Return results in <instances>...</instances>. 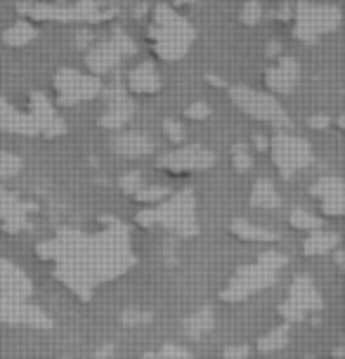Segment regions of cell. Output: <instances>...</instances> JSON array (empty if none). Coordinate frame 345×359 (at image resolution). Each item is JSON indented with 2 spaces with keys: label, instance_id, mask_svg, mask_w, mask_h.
<instances>
[{
  "label": "cell",
  "instance_id": "83f0119b",
  "mask_svg": "<svg viewBox=\"0 0 345 359\" xmlns=\"http://www.w3.org/2000/svg\"><path fill=\"white\" fill-rule=\"evenodd\" d=\"M286 345H289V324H282V326H274V329L270 333H265V336L258 338V352H263V355H267V352H279L284 350Z\"/></svg>",
  "mask_w": 345,
  "mask_h": 359
},
{
  "label": "cell",
  "instance_id": "30bf717a",
  "mask_svg": "<svg viewBox=\"0 0 345 359\" xmlns=\"http://www.w3.org/2000/svg\"><path fill=\"white\" fill-rule=\"evenodd\" d=\"M137 53V43L123 29H114L111 38L100 41L86 50V67L95 76H104L119 67L123 57Z\"/></svg>",
  "mask_w": 345,
  "mask_h": 359
},
{
  "label": "cell",
  "instance_id": "5bb4252c",
  "mask_svg": "<svg viewBox=\"0 0 345 359\" xmlns=\"http://www.w3.org/2000/svg\"><path fill=\"white\" fill-rule=\"evenodd\" d=\"M102 100H104V111L100 116V126L104 130L116 133L130 123L133 114H135V102L123 86L114 83L109 88H102Z\"/></svg>",
  "mask_w": 345,
  "mask_h": 359
},
{
  "label": "cell",
  "instance_id": "f1b7e54d",
  "mask_svg": "<svg viewBox=\"0 0 345 359\" xmlns=\"http://www.w3.org/2000/svg\"><path fill=\"white\" fill-rule=\"evenodd\" d=\"M170 191L172 189L165 187V184H140V187L130 194V198L135 203H140V206H151V203H156L168 196Z\"/></svg>",
  "mask_w": 345,
  "mask_h": 359
},
{
  "label": "cell",
  "instance_id": "7bdbcfd3",
  "mask_svg": "<svg viewBox=\"0 0 345 359\" xmlns=\"http://www.w3.org/2000/svg\"><path fill=\"white\" fill-rule=\"evenodd\" d=\"M90 38H93V36H90V31H79V34H76V48L83 50L88 43H90Z\"/></svg>",
  "mask_w": 345,
  "mask_h": 359
},
{
  "label": "cell",
  "instance_id": "f6af8a7d",
  "mask_svg": "<svg viewBox=\"0 0 345 359\" xmlns=\"http://www.w3.org/2000/svg\"><path fill=\"white\" fill-rule=\"evenodd\" d=\"M253 142H255V147H258L260 151H267V137H263V135H255Z\"/></svg>",
  "mask_w": 345,
  "mask_h": 359
},
{
  "label": "cell",
  "instance_id": "b9f144b4",
  "mask_svg": "<svg viewBox=\"0 0 345 359\" xmlns=\"http://www.w3.org/2000/svg\"><path fill=\"white\" fill-rule=\"evenodd\" d=\"M265 55L272 57V60H277V57L282 55V45H279L277 41H270V43H267V48H265Z\"/></svg>",
  "mask_w": 345,
  "mask_h": 359
},
{
  "label": "cell",
  "instance_id": "2e32d148",
  "mask_svg": "<svg viewBox=\"0 0 345 359\" xmlns=\"http://www.w3.org/2000/svg\"><path fill=\"white\" fill-rule=\"evenodd\" d=\"M29 111L34 114L41 137L53 140V137H62V135L67 133V123H64V118L57 114V107L41 93V90H34V93L29 95Z\"/></svg>",
  "mask_w": 345,
  "mask_h": 359
},
{
  "label": "cell",
  "instance_id": "ee69618b",
  "mask_svg": "<svg viewBox=\"0 0 345 359\" xmlns=\"http://www.w3.org/2000/svg\"><path fill=\"white\" fill-rule=\"evenodd\" d=\"M274 17L282 19V22H286V19L291 17V8H289V5H282V8H279L277 12H274Z\"/></svg>",
  "mask_w": 345,
  "mask_h": 359
},
{
  "label": "cell",
  "instance_id": "4316f807",
  "mask_svg": "<svg viewBox=\"0 0 345 359\" xmlns=\"http://www.w3.org/2000/svg\"><path fill=\"white\" fill-rule=\"evenodd\" d=\"M0 38H3V43L8 45V48H24V45H29L36 38V29L29 19H19V22L5 29Z\"/></svg>",
  "mask_w": 345,
  "mask_h": 359
},
{
  "label": "cell",
  "instance_id": "277c9868",
  "mask_svg": "<svg viewBox=\"0 0 345 359\" xmlns=\"http://www.w3.org/2000/svg\"><path fill=\"white\" fill-rule=\"evenodd\" d=\"M227 97L241 114H246L248 118L258 121V123L274 126V128H289L291 130L293 121L289 116V111H286L282 107V102L274 97L270 90H255L248 86H229Z\"/></svg>",
  "mask_w": 345,
  "mask_h": 359
},
{
  "label": "cell",
  "instance_id": "ba28073f",
  "mask_svg": "<svg viewBox=\"0 0 345 359\" xmlns=\"http://www.w3.org/2000/svg\"><path fill=\"white\" fill-rule=\"evenodd\" d=\"M277 277L279 269L265 265L260 260L251 262V265H241L220 291V300L222 303H244L255 293L270 288L277 281Z\"/></svg>",
  "mask_w": 345,
  "mask_h": 359
},
{
  "label": "cell",
  "instance_id": "8fae6325",
  "mask_svg": "<svg viewBox=\"0 0 345 359\" xmlns=\"http://www.w3.org/2000/svg\"><path fill=\"white\" fill-rule=\"evenodd\" d=\"M322 307L324 300L322 293L317 291L315 279L308 277V274H298V277H293L289 286V296L279 305V314H282L286 324H293V322H303L305 314L319 312Z\"/></svg>",
  "mask_w": 345,
  "mask_h": 359
},
{
  "label": "cell",
  "instance_id": "44dd1931",
  "mask_svg": "<svg viewBox=\"0 0 345 359\" xmlns=\"http://www.w3.org/2000/svg\"><path fill=\"white\" fill-rule=\"evenodd\" d=\"M0 133H15V135H27V137H34L38 135V126L34 114L24 111V109H17L10 100L0 97Z\"/></svg>",
  "mask_w": 345,
  "mask_h": 359
},
{
  "label": "cell",
  "instance_id": "4dcf8cb0",
  "mask_svg": "<svg viewBox=\"0 0 345 359\" xmlns=\"http://www.w3.org/2000/svg\"><path fill=\"white\" fill-rule=\"evenodd\" d=\"M229 161H232L236 172H248L253 168V156H251V147L244 142H236L229 149Z\"/></svg>",
  "mask_w": 345,
  "mask_h": 359
},
{
  "label": "cell",
  "instance_id": "60d3db41",
  "mask_svg": "<svg viewBox=\"0 0 345 359\" xmlns=\"http://www.w3.org/2000/svg\"><path fill=\"white\" fill-rule=\"evenodd\" d=\"M251 355V345H239V348H225L222 357H248Z\"/></svg>",
  "mask_w": 345,
  "mask_h": 359
},
{
  "label": "cell",
  "instance_id": "8992f818",
  "mask_svg": "<svg viewBox=\"0 0 345 359\" xmlns=\"http://www.w3.org/2000/svg\"><path fill=\"white\" fill-rule=\"evenodd\" d=\"M341 8L338 5H319L300 0L293 8V29L296 41L305 45H315L322 36H329L341 27Z\"/></svg>",
  "mask_w": 345,
  "mask_h": 359
},
{
  "label": "cell",
  "instance_id": "7a4b0ae2",
  "mask_svg": "<svg viewBox=\"0 0 345 359\" xmlns=\"http://www.w3.org/2000/svg\"><path fill=\"white\" fill-rule=\"evenodd\" d=\"M149 36L151 53L161 62H180L196 41V29L187 17H182L168 3H156L149 15Z\"/></svg>",
  "mask_w": 345,
  "mask_h": 359
},
{
  "label": "cell",
  "instance_id": "7c38bea8",
  "mask_svg": "<svg viewBox=\"0 0 345 359\" xmlns=\"http://www.w3.org/2000/svg\"><path fill=\"white\" fill-rule=\"evenodd\" d=\"M215 163V154L203 144H184L172 151L158 156L156 165L170 175H187V172H201Z\"/></svg>",
  "mask_w": 345,
  "mask_h": 359
},
{
  "label": "cell",
  "instance_id": "f35d334b",
  "mask_svg": "<svg viewBox=\"0 0 345 359\" xmlns=\"http://www.w3.org/2000/svg\"><path fill=\"white\" fill-rule=\"evenodd\" d=\"M210 114V109L206 102H194V104H189L184 109V116L191 118V121H206Z\"/></svg>",
  "mask_w": 345,
  "mask_h": 359
},
{
  "label": "cell",
  "instance_id": "52a82bcc",
  "mask_svg": "<svg viewBox=\"0 0 345 359\" xmlns=\"http://www.w3.org/2000/svg\"><path fill=\"white\" fill-rule=\"evenodd\" d=\"M267 151L282 177H293L298 170L315 163V149L305 137L289 133V128H279L272 137H267Z\"/></svg>",
  "mask_w": 345,
  "mask_h": 359
},
{
  "label": "cell",
  "instance_id": "3957f363",
  "mask_svg": "<svg viewBox=\"0 0 345 359\" xmlns=\"http://www.w3.org/2000/svg\"><path fill=\"white\" fill-rule=\"evenodd\" d=\"M140 227H163L175 236L189 239L199 234V220H196V196L191 189L170 191L161 201L142 208L135 217Z\"/></svg>",
  "mask_w": 345,
  "mask_h": 359
},
{
  "label": "cell",
  "instance_id": "9a60e30c",
  "mask_svg": "<svg viewBox=\"0 0 345 359\" xmlns=\"http://www.w3.org/2000/svg\"><path fill=\"white\" fill-rule=\"evenodd\" d=\"M34 203L22 201L15 191L0 187V229L5 234H19L31 227L29 215L34 213Z\"/></svg>",
  "mask_w": 345,
  "mask_h": 359
},
{
  "label": "cell",
  "instance_id": "4fadbf2b",
  "mask_svg": "<svg viewBox=\"0 0 345 359\" xmlns=\"http://www.w3.org/2000/svg\"><path fill=\"white\" fill-rule=\"evenodd\" d=\"M0 324L17 326V329H34V331H48L53 329V317L29 300H12L0 298Z\"/></svg>",
  "mask_w": 345,
  "mask_h": 359
},
{
  "label": "cell",
  "instance_id": "bcb514c9",
  "mask_svg": "<svg viewBox=\"0 0 345 359\" xmlns=\"http://www.w3.org/2000/svg\"><path fill=\"white\" fill-rule=\"evenodd\" d=\"M172 3H175V8H187V5H194L199 0H172Z\"/></svg>",
  "mask_w": 345,
  "mask_h": 359
},
{
  "label": "cell",
  "instance_id": "1f68e13d",
  "mask_svg": "<svg viewBox=\"0 0 345 359\" xmlns=\"http://www.w3.org/2000/svg\"><path fill=\"white\" fill-rule=\"evenodd\" d=\"M22 168H24L22 156H17V154H12L8 149H0V182L15 177Z\"/></svg>",
  "mask_w": 345,
  "mask_h": 359
},
{
  "label": "cell",
  "instance_id": "ffe728a7",
  "mask_svg": "<svg viewBox=\"0 0 345 359\" xmlns=\"http://www.w3.org/2000/svg\"><path fill=\"white\" fill-rule=\"evenodd\" d=\"M111 151L121 158H142L154 151V140L140 130H116L111 137Z\"/></svg>",
  "mask_w": 345,
  "mask_h": 359
},
{
  "label": "cell",
  "instance_id": "603a6c76",
  "mask_svg": "<svg viewBox=\"0 0 345 359\" xmlns=\"http://www.w3.org/2000/svg\"><path fill=\"white\" fill-rule=\"evenodd\" d=\"M229 232H232L236 239L251 241V243H277L282 239L277 232H272V229H267V227H260V224L248 222L244 217H234V220L229 222Z\"/></svg>",
  "mask_w": 345,
  "mask_h": 359
},
{
  "label": "cell",
  "instance_id": "6da1fadb",
  "mask_svg": "<svg viewBox=\"0 0 345 359\" xmlns=\"http://www.w3.org/2000/svg\"><path fill=\"white\" fill-rule=\"evenodd\" d=\"M36 255L53 262V277L81 303H88L95 288L123 277L137 262L130 229L116 220L97 232L60 227L55 236L38 243Z\"/></svg>",
  "mask_w": 345,
  "mask_h": 359
},
{
  "label": "cell",
  "instance_id": "ac0fdd59",
  "mask_svg": "<svg viewBox=\"0 0 345 359\" xmlns=\"http://www.w3.org/2000/svg\"><path fill=\"white\" fill-rule=\"evenodd\" d=\"M300 81V64L296 57L279 55L272 67L265 69V86L272 95H289Z\"/></svg>",
  "mask_w": 345,
  "mask_h": 359
},
{
  "label": "cell",
  "instance_id": "8d00e7d4",
  "mask_svg": "<svg viewBox=\"0 0 345 359\" xmlns=\"http://www.w3.org/2000/svg\"><path fill=\"white\" fill-rule=\"evenodd\" d=\"M163 133H165V137L170 140V142H182L184 140V128L180 121H175V118H165L163 121Z\"/></svg>",
  "mask_w": 345,
  "mask_h": 359
},
{
  "label": "cell",
  "instance_id": "484cf974",
  "mask_svg": "<svg viewBox=\"0 0 345 359\" xmlns=\"http://www.w3.org/2000/svg\"><path fill=\"white\" fill-rule=\"evenodd\" d=\"M213 326H215V312H213V307L203 305L194 314H189V317L184 319V336L194 338V341H199L201 336H206L208 331H213Z\"/></svg>",
  "mask_w": 345,
  "mask_h": 359
},
{
  "label": "cell",
  "instance_id": "74e56055",
  "mask_svg": "<svg viewBox=\"0 0 345 359\" xmlns=\"http://www.w3.org/2000/svg\"><path fill=\"white\" fill-rule=\"evenodd\" d=\"M191 352L187 348H180V345H163L154 352H147V357H189Z\"/></svg>",
  "mask_w": 345,
  "mask_h": 359
},
{
  "label": "cell",
  "instance_id": "7dc6e473",
  "mask_svg": "<svg viewBox=\"0 0 345 359\" xmlns=\"http://www.w3.org/2000/svg\"><path fill=\"white\" fill-rule=\"evenodd\" d=\"M111 352H114V348L109 345V348H100V350H95V355H97V357H104V355H111Z\"/></svg>",
  "mask_w": 345,
  "mask_h": 359
},
{
  "label": "cell",
  "instance_id": "f546056e",
  "mask_svg": "<svg viewBox=\"0 0 345 359\" xmlns=\"http://www.w3.org/2000/svg\"><path fill=\"white\" fill-rule=\"evenodd\" d=\"M289 224L293 229H300V232H312V229L324 227L322 220H319L317 215H312L310 210H305L300 206H293L289 210Z\"/></svg>",
  "mask_w": 345,
  "mask_h": 359
},
{
  "label": "cell",
  "instance_id": "e0dca14e",
  "mask_svg": "<svg viewBox=\"0 0 345 359\" xmlns=\"http://www.w3.org/2000/svg\"><path fill=\"white\" fill-rule=\"evenodd\" d=\"M310 194L319 201L327 217H341L345 213V182L338 175L319 177L310 187Z\"/></svg>",
  "mask_w": 345,
  "mask_h": 359
},
{
  "label": "cell",
  "instance_id": "ab89813d",
  "mask_svg": "<svg viewBox=\"0 0 345 359\" xmlns=\"http://www.w3.org/2000/svg\"><path fill=\"white\" fill-rule=\"evenodd\" d=\"M329 126H331V118L327 114H315V116L308 118V128H312V130H327Z\"/></svg>",
  "mask_w": 345,
  "mask_h": 359
},
{
  "label": "cell",
  "instance_id": "9c48e42d",
  "mask_svg": "<svg viewBox=\"0 0 345 359\" xmlns=\"http://www.w3.org/2000/svg\"><path fill=\"white\" fill-rule=\"evenodd\" d=\"M53 90H55V102L57 107H76L81 102H90L100 97L102 93V81L100 76L90 72H79V69L64 67L55 74L53 79Z\"/></svg>",
  "mask_w": 345,
  "mask_h": 359
},
{
  "label": "cell",
  "instance_id": "5b68a950",
  "mask_svg": "<svg viewBox=\"0 0 345 359\" xmlns=\"http://www.w3.org/2000/svg\"><path fill=\"white\" fill-rule=\"evenodd\" d=\"M17 12L24 19L38 22H81V24H102L114 15V10H102L97 0H76L74 5L60 3H19Z\"/></svg>",
  "mask_w": 345,
  "mask_h": 359
},
{
  "label": "cell",
  "instance_id": "d6a6232c",
  "mask_svg": "<svg viewBox=\"0 0 345 359\" xmlns=\"http://www.w3.org/2000/svg\"><path fill=\"white\" fill-rule=\"evenodd\" d=\"M239 19L244 27H255V24L263 19V3H260V0H246L244 8H241Z\"/></svg>",
  "mask_w": 345,
  "mask_h": 359
},
{
  "label": "cell",
  "instance_id": "cb8c5ba5",
  "mask_svg": "<svg viewBox=\"0 0 345 359\" xmlns=\"http://www.w3.org/2000/svg\"><path fill=\"white\" fill-rule=\"evenodd\" d=\"M338 243H341V234L331 232V229H312L308 232L303 241V253L310 255V258H317V255H327L331 251H336Z\"/></svg>",
  "mask_w": 345,
  "mask_h": 359
},
{
  "label": "cell",
  "instance_id": "d590c367",
  "mask_svg": "<svg viewBox=\"0 0 345 359\" xmlns=\"http://www.w3.org/2000/svg\"><path fill=\"white\" fill-rule=\"evenodd\" d=\"M258 260H260V262H265V265L274 267V269H282L284 265H289V258H286L284 253L274 251V248H270V251H263V253L258 255Z\"/></svg>",
  "mask_w": 345,
  "mask_h": 359
},
{
  "label": "cell",
  "instance_id": "e575fe53",
  "mask_svg": "<svg viewBox=\"0 0 345 359\" xmlns=\"http://www.w3.org/2000/svg\"><path fill=\"white\" fill-rule=\"evenodd\" d=\"M140 184H142V175H140L137 170H130V172H126V175L119 177V189L128 196H130Z\"/></svg>",
  "mask_w": 345,
  "mask_h": 359
},
{
  "label": "cell",
  "instance_id": "d6986e66",
  "mask_svg": "<svg viewBox=\"0 0 345 359\" xmlns=\"http://www.w3.org/2000/svg\"><path fill=\"white\" fill-rule=\"evenodd\" d=\"M34 296V284L29 274L12 260L0 258V298L29 300Z\"/></svg>",
  "mask_w": 345,
  "mask_h": 359
},
{
  "label": "cell",
  "instance_id": "836d02e7",
  "mask_svg": "<svg viewBox=\"0 0 345 359\" xmlns=\"http://www.w3.org/2000/svg\"><path fill=\"white\" fill-rule=\"evenodd\" d=\"M154 319L151 312H140V310H126L121 312V324L123 326H144Z\"/></svg>",
  "mask_w": 345,
  "mask_h": 359
},
{
  "label": "cell",
  "instance_id": "7402d4cb",
  "mask_svg": "<svg viewBox=\"0 0 345 359\" xmlns=\"http://www.w3.org/2000/svg\"><path fill=\"white\" fill-rule=\"evenodd\" d=\"M126 90L130 95H156L161 90V76L154 62H140L128 72Z\"/></svg>",
  "mask_w": 345,
  "mask_h": 359
},
{
  "label": "cell",
  "instance_id": "d4e9b609",
  "mask_svg": "<svg viewBox=\"0 0 345 359\" xmlns=\"http://www.w3.org/2000/svg\"><path fill=\"white\" fill-rule=\"evenodd\" d=\"M248 203H251L253 208L277 210L279 206H282V196H279V191H277V187H274L272 180L260 177V180H255L251 196H248Z\"/></svg>",
  "mask_w": 345,
  "mask_h": 359
}]
</instances>
